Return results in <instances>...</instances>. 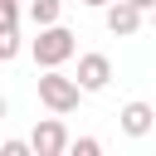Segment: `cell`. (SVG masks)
<instances>
[{"label": "cell", "mask_w": 156, "mask_h": 156, "mask_svg": "<svg viewBox=\"0 0 156 156\" xmlns=\"http://www.w3.org/2000/svg\"><path fill=\"white\" fill-rule=\"evenodd\" d=\"M20 58V29H0V63Z\"/></svg>", "instance_id": "obj_9"}, {"label": "cell", "mask_w": 156, "mask_h": 156, "mask_svg": "<svg viewBox=\"0 0 156 156\" xmlns=\"http://www.w3.org/2000/svg\"><path fill=\"white\" fill-rule=\"evenodd\" d=\"M29 54H34V63H39V68H63V63L78 54V34H73V29H63V24H44V29H39V39L29 44Z\"/></svg>", "instance_id": "obj_1"}, {"label": "cell", "mask_w": 156, "mask_h": 156, "mask_svg": "<svg viewBox=\"0 0 156 156\" xmlns=\"http://www.w3.org/2000/svg\"><path fill=\"white\" fill-rule=\"evenodd\" d=\"M0 156H34V151H29V141H20V136H10V141L0 146Z\"/></svg>", "instance_id": "obj_11"}, {"label": "cell", "mask_w": 156, "mask_h": 156, "mask_svg": "<svg viewBox=\"0 0 156 156\" xmlns=\"http://www.w3.org/2000/svg\"><path fill=\"white\" fill-rule=\"evenodd\" d=\"M78 98H83V93H78V83H73L68 73L44 68V78H39V102H44L49 112H58V117H63V112H73V107H78Z\"/></svg>", "instance_id": "obj_2"}, {"label": "cell", "mask_w": 156, "mask_h": 156, "mask_svg": "<svg viewBox=\"0 0 156 156\" xmlns=\"http://www.w3.org/2000/svg\"><path fill=\"white\" fill-rule=\"evenodd\" d=\"M102 10H107V34H122V39H127V34L141 29V10H132L127 0H107Z\"/></svg>", "instance_id": "obj_6"}, {"label": "cell", "mask_w": 156, "mask_h": 156, "mask_svg": "<svg viewBox=\"0 0 156 156\" xmlns=\"http://www.w3.org/2000/svg\"><path fill=\"white\" fill-rule=\"evenodd\" d=\"M117 127H122V132H127V136H146V132H151V127H156V107H151V102H141V98H136V102H127V107H122V112H117Z\"/></svg>", "instance_id": "obj_5"}, {"label": "cell", "mask_w": 156, "mask_h": 156, "mask_svg": "<svg viewBox=\"0 0 156 156\" xmlns=\"http://www.w3.org/2000/svg\"><path fill=\"white\" fill-rule=\"evenodd\" d=\"M78 93H102L112 83V58L107 54H78Z\"/></svg>", "instance_id": "obj_3"}, {"label": "cell", "mask_w": 156, "mask_h": 156, "mask_svg": "<svg viewBox=\"0 0 156 156\" xmlns=\"http://www.w3.org/2000/svg\"><path fill=\"white\" fill-rule=\"evenodd\" d=\"M127 5H132V10H141V15H146V10H156V0H127Z\"/></svg>", "instance_id": "obj_12"}, {"label": "cell", "mask_w": 156, "mask_h": 156, "mask_svg": "<svg viewBox=\"0 0 156 156\" xmlns=\"http://www.w3.org/2000/svg\"><path fill=\"white\" fill-rule=\"evenodd\" d=\"M58 15H63V0H29V20L44 29V24H58Z\"/></svg>", "instance_id": "obj_7"}, {"label": "cell", "mask_w": 156, "mask_h": 156, "mask_svg": "<svg viewBox=\"0 0 156 156\" xmlns=\"http://www.w3.org/2000/svg\"><path fill=\"white\" fill-rule=\"evenodd\" d=\"M63 156H102V141L98 136H68V146H63Z\"/></svg>", "instance_id": "obj_8"}, {"label": "cell", "mask_w": 156, "mask_h": 156, "mask_svg": "<svg viewBox=\"0 0 156 156\" xmlns=\"http://www.w3.org/2000/svg\"><path fill=\"white\" fill-rule=\"evenodd\" d=\"M5 112H10V102H5V98H0V122H5Z\"/></svg>", "instance_id": "obj_13"}, {"label": "cell", "mask_w": 156, "mask_h": 156, "mask_svg": "<svg viewBox=\"0 0 156 156\" xmlns=\"http://www.w3.org/2000/svg\"><path fill=\"white\" fill-rule=\"evenodd\" d=\"M83 5H93V10H102V5H107V0H83Z\"/></svg>", "instance_id": "obj_14"}, {"label": "cell", "mask_w": 156, "mask_h": 156, "mask_svg": "<svg viewBox=\"0 0 156 156\" xmlns=\"http://www.w3.org/2000/svg\"><path fill=\"white\" fill-rule=\"evenodd\" d=\"M63 146H68V127H63L58 117L34 122V132H29V151H34V156H63Z\"/></svg>", "instance_id": "obj_4"}, {"label": "cell", "mask_w": 156, "mask_h": 156, "mask_svg": "<svg viewBox=\"0 0 156 156\" xmlns=\"http://www.w3.org/2000/svg\"><path fill=\"white\" fill-rule=\"evenodd\" d=\"M0 29H20V0H0Z\"/></svg>", "instance_id": "obj_10"}]
</instances>
